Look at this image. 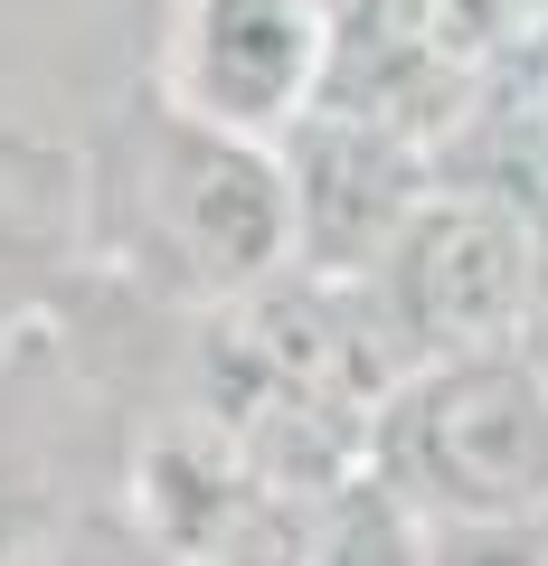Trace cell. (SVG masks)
Returning a JSON list of instances; mask_svg holds the SVG:
<instances>
[{
  "label": "cell",
  "mask_w": 548,
  "mask_h": 566,
  "mask_svg": "<svg viewBox=\"0 0 548 566\" xmlns=\"http://www.w3.org/2000/svg\"><path fill=\"white\" fill-rule=\"evenodd\" d=\"M369 472L416 520H548V378L510 340L406 368L369 424Z\"/></svg>",
  "instance_id": "cell-1"
},
{
  "label": "cell",
  "mask_w": 548,
  "mask_h": 566,
  "mask_svg": "<svg viewBox=\"0 0 548 566\" xmlns=\"http://www.w3.org/2000/svg\"><path fill=\"white\" fill-rule=\"evenodd\" d=\"M539 264H548V227L520 199L435 180L360 283L387 312L397 349L426 368V359H464V349H502L520 331V303L539 283Z\"/></svg>",
  "instance_id": "cell-2"
},
{
  "label": "cell",
  "mask_w": 548,
  "mask_h": 566,
  "mask_svg": "<svg viewBox=\"0 0 548 566\" xmlns=\"http://www.w3.org/2000/svg\"><path fill=\"white\" fill-rule=\"evenodd\" d=\"M143 208L162 227L170 264L208 303H237L256 283L293 274V189L275 142H227L162 114L143 142Z\"/></svg>",
  "instance_id": "cell-4"
},
{
  "label": "cell",
  "mask_w": 548,
  "mask_h": 566,
  "mask_svg": "<svg viewBox=\"0 0 548 566\" xmlns=\"http://www.w3.org/2000/svg\"><path fill=\"white\" fill-rule=\"evenodd\" d=\"M285 189H293V264L303 274H369L406 208L435 189L426 151L397 123L360 114V104H312L285 142Z\"/></svg>",
  "instance_id": "cell-6"
},
{
  "label": "cell",
  "mask_w": 548,
  "mask_h": 566,
  "mask_svg": "<svg viewBox=\"0 0 548 566\" xmlns=\"http://www.w3.org/2000/svg\"><path fill=\"white\" fill-rule=\"evenodd\" d=\"M510 349H520V359L548 378V264H539V283H529V303H520V331H510Z\"/></svg>",
  "instance_id": "cell-9"
},
{
  "label": "cell",
  "mask_w": 548,
  "mask_h": 566,
  "mask_svg": "<svg viewBox=\"0 0 548 566\" xmlns=\"http://www.w3.org/2000/svg\"><path fill=\"white\" fill-rule=\"evenodd\" d=\"M426 566H548V520H426Z\"/></svg>",
  "instance_id": "cell-8"
},
{
  "label": "cell",
  "mask_w": 548,
  "mask_h": 566,
  "mask_svg": "<svg viewBox=\"0 0 548 566\" xmlns=\"http://www.w3.org/2000/svg\"><path fill=\"white\" fill-rule=\"evenodd\" d=\"M133 520L162 566H303L312 501L275 491L218 424L170 416L133 463Z\"/></svg>",
  "instance_id": "cell-5"
},
{
  "label": "cell",
  "mask_w": 548,
  "mask_h": 566,
  "mask_svg": "<svg viewBox=\"0 0 548 566\" xmlns=\"http://www.w3.org/2000/svg\"><path fill=\"white\" fill-rule=\"evenodd\" d=\"M341 66L331 0H170L162 114L227 142H285Z\"/></svg>",
  "instance_id": "cell-3"
},
{
  "label": "cell",
  "mask_w": 548,
  "mask_h": 566,
  "mask_svg": "<svg viewBox=\"0 0 548 566\" xmlns=\"http://www.w3.org/2000/svg\"><path fill=\"white\" fill-rule=\"evenodd\" d=\"M303 566H426V520H416L379 472H360L350 491H331V501L312 510Z\"/></svg>",
  "instance_id": "cell-7"
}]
</instances>
